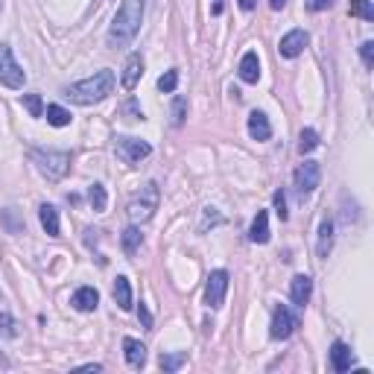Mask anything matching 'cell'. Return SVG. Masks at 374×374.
Returning a JSON list of instances; mask_svg holds the SVG:
<instances>
[{
	"instance_id": "cell-14",
	"label": "cell",
	"mask_w": 374,
	"mask_h": 374,
	"mask_svg": "<svg viewBox=\"0 0 374 374\" xmlns=\"http://www.w3.org/2000/svg\"><path fill=\"white\" fill-rule=\"evenodd\" d=\"M123 354H126V363L132 368H144L146 366V348L141 339H132V336H126L123 339Z\"/></svg>"
},
{
	"instance_id": "cell-28",
	"label": "cell",
	"mask_w": 374,
	"mask_h": 374,
	"mask_svg": "<svg viewBox=\"0 0 374 374\" xmlns=\"http://www.w3.org/2000/svg\"><path fill=\"white\" fill-rule=\"evenodd\" d=\"M176 85H179V70H167L164 77L158 79V91L161 94H173L176 91Z\"/></svg>"
},
{
	"instance_id": "cell-36",
	"label": "cell",
	"mask_w": 374,
	"mask_h": 374,
	"mask_svg": "<svg viewBox=\"0 0 374 374\" xmlns=\"http://www.w3.org/2000/svg\"><path fill=\"white\" fill-rule=\"evenodd\" d=\"M331 3L333 0H307V9L310 12H325V9H331Z\"/></svg>"
},
{
	"instance_id": "cell-32",
	"label": "cell",
	"mask_w": 374,
	"mask_h": 374,
	"mask_svg": "<svg viewBox=\"0 0 374 374\" xmlns=\"http://www.w3.org/2000/svg\"><path fill=\"white\" fill-rule=\"evenodd\" d=\"M360 56H363V65L371 68L374 65V41H363V44H360Z\"/></svg>"
},
{
	"instance_id": "cell-38",
	"label": "cell",
	"mask_w": 374,
	"mask_h": 374,
	"mask_svg": "<svg viewBox=\"0 0 374 374\" xmlns=\"http://www.w3.org/2000/svg\"><path fill=\"white\" fill-rule=\"evenodd\" d=\"M79 371H103V366L99 363H85V366H79Z\"/></svg>"
},
{
	"instance_id": "cell-15",
	"label": "cell",
	"mask_w": 374,
	"mask_h": 374,
	"mask_svg": "<svg viewBox=\"0 0 374 374\" xmlns=\"http://www.w3.org/2000/svg\"><path fill=\"white\" fill-rule=\"evenodd\" d=\"M331 366H333L336 374L351 371V348H348L345 342H339V339L331 345Z\"/></svg>"
},
{
	"instance_id": "cell-8",
	"label": "cell",
	"mask_w": 374,
	"mask_h": 374,
	"mask_svg": "<svg viewBox=\"0 0 374 374\" xmlns=\"http://www.w3.org/2000/svg\"><path fill=\"white\" fill-rule=\"evenodd\" d=\"M293 181H295L298 196H310L322 181V167L316 164V161H304V164H298Z\"/></svg>"
},
{
	"instance_id": "cell-17",
	"label": "cell",
	"mask_w": 374,
	"mask_h": 374,
	"mask_svg": "<svg viewBox=\"0 0 374 374\" xmlns=\"http://www.w3.org/2000/svg\"><path fill=\"white\" fill-rule=\"evenodd\" d=\"M240 79L246 85H255L260 79V59H257L255 50H248V53L240 59Z\"/></svg>"
},
{
	"instance_id": "cell-41",
	"label": "cell",
	"mask_w": 374,
	"mask_h": 374,
	"mask_svg": "<svg viewBox=\"0 0 374 374\" xmlns=\"http://www.w3.org/2000/svg\"><path fill=\"white\" fill-rule=\"evenodd\" d=\"M219 12H222V3L217 0V3H214V15H219Z\"/></svg>"
},
{
	"instance_id": "cell-18",
	"label": "cell",
	"mask_w": 374,
	"mask_h": 374,
	"mask_svg": "<svg viewBox=\"0 0 374 374\" xmlns=\"http://www.w3.org/2000/svg\"><path fill=\"white\" fill-rule=\"evenodd\" d=\"M248 240L257 243V246L269 243V214H266V210H257V217L252 219V228H248Z\"/></svg>"
},
{
	"instance_id": "cell-30",
	"label": "cell",
	"mask_w": 374,
	"mask_h": 374,
	"mask_svg": "<svg viewBox=\"0 0 374 374\" xmlns=\"http://www.w3.org/2000/svg\"><path fill=\"white\" fill-rule=\"evenodd\" d=\"M170 115H173V126H181L184 117H187V99L184 97L173 99V111H170Z\"/></svg>"
},
{
	"instance_id": "cell-25",
	"label": "cell",
	"mask_w": 374,
	"mask_h": 374,
	"mask_svg": "<svg viewBox=\"0 0 374 374\" xmlns=\"http://www.w3.org/2000/svg\"><path fill=\"white\" fill-rule=\"evenodd\" d=\"M316 146H319V132L316 129H304L302 138H298V152L307 155V152H313Z\"/></svg>"
},
{
	"instance_id": "cell-10",
	"label": "cell",
	"mask_w": 374,
	"mask_h": 374,
	"mask_svg": "<svg viewBox=\"0 0 374 374\" xmlns=\"http://www.w3.org/2000/svg\"><path fill=\"white\" fill-rule=\"evenodd\" d=\"M141 77H144V56L141 53H129L126 65H123V73H120L123 91H135V88H138Z\"/></svg>"
},
{
	"instance_id": "cell-23",
	"label": "cell",
	"mask_w": 374,
	"mask_h": 374,
	"mask_svg": "<svg viewBox=\"0 0 374 374\" xmlns=\"http://www.w3.org/2000/svg\"><path fill=\"white\" fill-rule=\"evenodd\" d=\"M88 202H91V208L97 210H106V205H108V193H106V187L99 184V181H94L91 187H88Z\"/></svg>"
},
{
	"instance_id": "cell-31",
	"label": "cell",
	"mask_w": 374,
	"mask_h": 374,
	"mask_svg": "<svg viewBox=\"0 0 374 374\" xmlns=\"http://www.w3.org/2000/svg\"><path fill=\"white\" fill-rule=\"evenodd\" d=\"M351 15H363L366 21H371L374 12H371V6H368V0H351Z\"/></svg>"
},
{
	"instance_id": "cell-40",
	"label": "cell",
	"mask_w": 374,
	"mask_h": 374,
	"mask_svg": "<svg viewBox=\"0 0 374 374\" xmlns=\"http://www.w3.org/2000/svg\"><path fill=\"white\" fill-rule=\"evenodd\" d=\"M269 6L278 12V9H284V6H286V0H269Z\"/></svg>"
},
{
	"instance_id": "cell-13",
	"label": "cell",
	"mask_w": 374,
	"mask_h": 374,
	"mask_svg": "<svg viewBox=\"0 0 374 374\" xmlns=\"http://www.w3.org/2000/svg\"><path fill=\"white\" fill-rule=\"evenodd\" d=\"M248 135H252L255 141H269L272 138V123L264 111H252V115H248Z\"/></svg>"
},
{
	"instance_id": "cell-21",
	"label": "cell",
	"mask_w": 374,
	"mask_h": 374,
	"mask_svg": "<svg viewBox=\"0 0 374 374\" xmlns=\"http://www.w3.org/2000/svg\"><path fill=\"white\" fill-rule=\"evenodd\" d=\"M39 219H41L47 237H59V210L53 205H41L39 208Z\"/></svg>"
},
{
	"instance_id": "cell-22",
	"label": "cell",
	"mask_w": 374,
	"mask_h": 374,
	"mask_svg": "<svg viewBox=\"0 0 374 374\" xmlns=\"http://www.w3.org/2000/svg\"><path fill=\"white\" fill-rule=\"evenodd\" d=\"M44 117H47L50 126H56V129L70 126V120H73V117H70V111H68V108H61V106H47Z\"/></svg>"
},
{
	"instance_id": "cell-24",
	"label": "cell",
	"mask_w": 374,
	"mask_h": 374,
	"mask_svg": "<svg viewBox=\"0 0 374 374\" xmlns=\"http://www.w3.org/2000/svg\"><path fill=\"white\" fill-rule=\"evenodd\" d=\"M120 240H123V248H126L129 255H135V252H138V248H141L144 237H141V231L135 228V226H129L126 231H123V237H120Z\"/></svg>"
},
{
	"instance_id": "cell-35",
	"label": "cell",
	"mask_w": 374,
	"mask_h": 374,
	"mask_svg": "<svg viewBox=\"0 0 374 374\" xmlns=\"http://www.w3.org/2000/svg\"><path fill=\"white\" fill-rule=\"evenodd\" d=\"M0 217L6 219V226H9V234H21V231H23V228L18 226V222H15V217H12V210H3V214H0Z\"/></svg>"
},
{
	"instance_id": "cell-2",
	"label": "cell",
	"mask_w": 374,
	"mask_h": 374,
	"mask_svg": "<svg viewBox=\"0 0 374 374\" xmlns=\"http://www.w3.org/2000/svg\"><path fill=\"white\" fill-rule=\"evenodd\" d=\"M111 91H115V70H97L94 77L70 85L65 97L77 106H97V103H103Z\"/></svg>"
},
{
	"instance_id": "cell-7",
	"label": "cell",
	"mask_w": 374,
	"mask_h": 374,
	"mask_svg": "<svg viewBox=\"0 0 374 374\" xmlns=\"http://www.w3.org/2000/svg\"><path fill=\"white\" fill-rule=\"evenodd\" d=\"M115 152H117L120 161H126V164L135 167V164H141L149 152H152V146H149L146 141H141V138H117Z\"/></svg>"
},
{
	"instance_id": "cell-1",
	"label": "cell",
	"mask_w": 374,
	"mask_h": 374,
	"mask_svg": "<svg viewBox=\"0 0 374 374\" xmlns=\"http://www.w3.org/2000/svg\"><path fill=\"white\" fill-rule=\"evenodd\" d=\"M144 0H123L115 21L108 27V35H106V44L111 50H120V47H129L132 39L138 35L141 23H144Z\"/></svg>"
},
{
	"instance_id": "cell-12",
	"label": "cell",
	"mask_w": 374,
	"mask_h": 374,
	"mask_svg": "<svg viewBox=\"0 0 374 374\" xmlns=\"http://www.w3.org/2000/svg\"><path fill=\"white\" fill-rule=\"evenodd\" d=\"M70 304L77 307L79 313H91V310H97V304H99V293L94 290V286H79V290L73 293Z\"/></svg>"
},
{
	"instance_id": "cell-11",
	"label": "cell",
	"mask_w": 374,
	"mask_h": 374,
	"mask_svg": "<svg viewBox=\"0 0 374 374\" xmlns=\"http://www.w3.org/2000/svg\"><path fill=\"white\" fill-rule=\"evenodd\" d=\"M307 41H310V35H307L304 30H293V32H286L284 39H281L278 50H281V56H284V59H295V56H302V53H304Z\"/></svg>"
},
{
	"instance_id": "cell-6",
	"label": "cell",
	"mask_w": 374,
	"mask_h": 374,
	"mask_svg": "<svg viewBox=\"0 0 374 374\" xmlns=\"http://www.w3.org/2000/svg\"><path fill=\"white\" fill-rule=\"evenodd\" d=\"M295 328H298V316L286 304H278L275 310H272V325H269L272 339H290V336L295 333Z\"/></svg>"
},
{
	"instance_id": "cell-9",
	"label": "cell",
	"mask_w": 374,
	"mask_h": 374,
	"mask_svg": "<svg viewBox=\"0 0 374 374\" xmlns=\"http://www.w3.org/2000/svg\"><path fill=\"white\" fill-rule=\"evenodd\" d=\"M226 293H228V272L226 269H217L210 272V278L205 284V304L210 310L222 307V302H226Z\"/></svg>"
},
{
	"instance_id": "cell-33",
	"label": "cell",
	"mask_w": 374,
	"mask_h": 374,
	"mask_svg": "<svg viewBox=\"0 0 374 374\" xmlns=\"http://www.w3.org/2000/svg\"><path fill=\"white\" fill-rule=\"evenodd\" d=\"M120 111H123V115H129L132 120H144V111H141V106H138V103H135V99H129V103H126V106H123Z\"/></svg>"
},
{
	"instance_id": "cell-19",
	"label": "cell",
	"mask_w": 374,
	"mask_h": 374,
	"mask_svg": "<svg viewBox=\"0 0 374 374\" xmlns=\"http://www.w3.org/2000/svg\"><path fill=\"white\" fill-rule=\"evenodd\" d=\"M111 295H115V304L120 310H132V284L126 275H120L115 281V290H111Z\"/></svg>"
},
{
	"instance_id": "cell-27",
	"label": "cell",
	"mask_w": 374,
	"mask_h": 374,
	"mask_svg": "<svg viewBox=\"0 0 374 374\" xmlns=\"http://www.w3.org/2000/svg\"><path fill=\"white\" fill-rule=\"evenodd\" d=\"M23 108L30 111V117H44V103L39 94H23Z\"/></svg>"
},
{
	"instance_id": "cell-3",
	"label": "cell",
	"mask_w": 374,
	"mask_h": 374,
	"mask_svg": "<svg viewBox=\"0 0 374 374\" xmlns=\"http://www.w3.org/2000/svg\"><path fill=\"white\" fill-rule=\"evenodd\" d=\"M30 161H32L35 170H39L47 181L65 179L68 170H70V155L61 152V149H32Z\"/></svg>"
},
{
	"instance_id": "cell-16",
	"label": "cell",
	"mask_w": 374,
	"mask_h": 374,
	"mask_svg": "<svg viewBox=\"0 0 374 374\" xmlns=\"http://www.w3.org/2000/svg\"><path fill=\"white\" fill-rule=\"evenodd\" d=\"M310 293H313V281H310L307 275H295L293 284H290V298L295 307H304L310 302Z\"/></svg>"
},
{
	"instance_id": "cell-20",
	"label": "cell",
	"mask_w": 374,
	"mask_h": 374,
	"mask_svg": "<svg viewBox=\"0 0 374 374\" xmlns=\"http://www.w3.org/2000/svg\"><path fill=\"white\" fill-rule=\"evenodd\" d=\"M331 248H333V219H322V226H319V243H316V252L319 257H328L331 255Z\"/></svg>"
},
{
	"instance_id": "cell-29",
	"label": "cell",
	"mask_w": 374,
	"mask_h": 374,
	"mask_svg": "<svg viewBox=\"0 0 374 374\" xmlns=\"http://www.w3.org/2000/svg\"><path fill=\"white\" fill-rule=\"evenodd\" d=\"M0 336H6V339H15L18 336V322L9 313H0Z\"/></svg>"
},
{
	"instance_id": "cell-39",
	"label": "cell",
	"mask_w": 374,
	"mask_h": 374,
	"mask_svg": "<svg viewBox=\"0 0 374 374\" xmlns=\"http://www.w3.org/2000/svg\"><path fill=\"white\" fill-rule=\"evenodd\" d=\"M237 3H240L243 12H252V9H255V0H237Z\"/></svg>"
},
{
	"instance_id": "cell-34",
	"label": "cell",
	"mask_w": 374,
	"mask_h": 374,
	"mask_svg": "<svg viewBox=\"0 0 374 374\" xmlns=\"http://www.w3.org/2000/svg\"><path fill=\"white\" fill-rule=\"evenodd\" d=\"M272 202H275L278 217H281V219H286V196H284V190H275V196H272Z\"/></svg>"
},
{
	"instance_id": "cell-4",
	"label": "cell",
	"mask_w": 374,
	"mask_h": 374,
	"mask_svg": "<svg viewBox=\"0 0 374 374\" xmlns=\"http://www.w3.org/2000/svg\"><path fill=\"white\" fill-rule=\"evenodd\" d=\"M158 202H161V190H158V184L155 181H146L138 193L132 196V202L126 208V214L129 219L138 226V222H149L155 217V210H158Z\"/></svg>"
},
{
	"instance_id": "cell-26",
	"label": "cell",
	"mask_w": 374,
	"mask_h": 374,
	"mask_svg": "<svg viewBox=\"0 0 374 374\" xmlns=\"http://www.w3.org/2000/svg\"><path fill=\"white\" fill-rule=\"evenodd\" d=\"M184 360H187L184 351H179V354H161V368H164L167 374L170 371H179L184 366Z\"/></svg>"
},
{
	"instance_id": "cell-37",
	"label": "cell",
	"mask_w": 374,
	"mask_h": 374,
	"mask_svg": "<svg viewBox=\"0 0 374 374\" xmlns=\"http://www.w3.org/2000/svg\"><path fill=\"white\" fill-rule=\"evenodd\" d=\"M138 319L144 322V328H152V316H149V310L141 304V310H138Z\"/></svg>"
},
{
	"instance_id": "cell-5",
	"label": "cell",
	"mask_w": 374,
	"mask_h": 374,
	"mask_svg": "<svg viewBox=\"0 0 374 374\" xmlns=\"http://www.w3.org/2000/svg\"><path fill=\"white\" fill-rule=\"evenodd\" d=\"M23 82H27V73L12 56V47L9 44H0V85L12 91H21Z\"/></svg>"
}]
</instances>
